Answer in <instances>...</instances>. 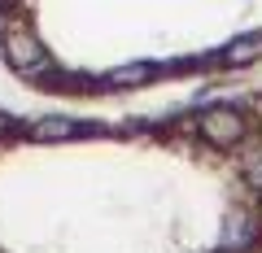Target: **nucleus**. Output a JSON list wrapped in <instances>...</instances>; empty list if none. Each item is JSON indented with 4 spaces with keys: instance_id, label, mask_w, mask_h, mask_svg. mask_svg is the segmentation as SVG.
Wrapping results in <instances>:
<instances>
[{
    "instance_id": "obj_2",
    "label": "nucleus",
    "mask_w": 262,
    "mask_h": 253,
    "mask_svg": "<svg viewBox=\"0 0 262 253\" xmlns=\"http://www.w3.org/2000/svg\"><path fill=\"white\" fill-rule=\"evenodd\" d=\"M0 61L35 92L136 96L262 79V0H0Z\"/></svg>"
},
{
    "instance_id": "obj_1",
    "label": "nucleus",
    "mask_w": 262,
    "mask_h": 253,
    "mask_svg": "<svg viewBox=\"0 0 262 253\" xmlns=\"http://www.w3.org/2000/svg\"><path fill=\"white\" fill-rule=\"evenodd\" d=\"M0 253H262V79L127 118L0 109Z\"/></svg>"
}]
</instances>
